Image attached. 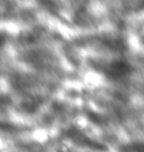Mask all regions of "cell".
I'll return each instance as SVG.
<instances>
[{
    "label": "cell",
    "mask_w": 144,
    "mask_h": 152,
    "mask_svg": "<svg viewBox=\"0 0 144 152\" xmlns=\"http://www.w3.org/2000/svg\"><path fill=\"white\" fill-rule=\"evenodd\" d=\"M130 66L126 63V61H122V60H117V61H113L109 66L106 67L105 73L109 78L117 80V78H123L127 74L130 73Z\"/></svg>",
    "instance_id": "6da1fadb"
},
{
    "label": "cell",
    "mask_w": 144,
    "mask_h": 152,
    "mask_svg": "<svg viewBox=\"0 0 144 152\" xmlns=\"http://www.w3.org/2000/svg\"><path fill=\"white\" fill-rule=\"evenodd\" d=\"M122 152H144V145L143 144H133V145L123 148Z\"/></svg>",
    "instance_id": "7a4b0ae2"
}]
</instances>
